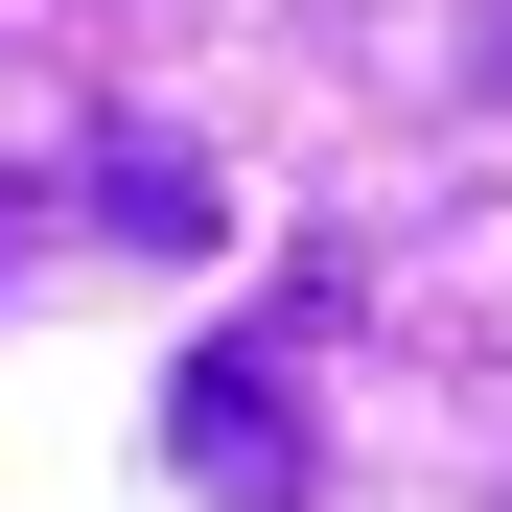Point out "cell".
<instances>
[{"mask_svg":"<svg viewBox=\"0 0 512 512\" xmlns=\"http://www.w3.org/2000/svg\"><path fill=\"white\" fill-rule=\"evenodd\" d=\"M163 443H187L210 512H303V396H280V350H210L187 396H163Z\"/></svg>","mask_w":512,"mask_h":512,"instance_id":"1","label":"cell"},{"mask_svg":"<svg viewBox=\"0 0 512 512\" xmlns=\"http://www.w3.org/2000/svg\"><path fill=\"white\" fill-rule=\"evenodd\" d=\"M94 233H140V256H187V233H210V187H187L163 140H117V163H94Z\"/></svg>","mask_w":512,"mask_h":512,"instance_id":"2","label":"cell"},{"mask_svg":"<svg viewBox=\"0 0 512 512\" xmlns=\"http://www.w3.org/2000/svg\"><path fill=\"white\" fill-rule=\"evenodd\" d=\"M24 256H47V187H24V163H0V280H24Z\"/></svg>","mask_w":512,"mask_h":512,"instance_id":"3","label":"cell"}]
</instances>
